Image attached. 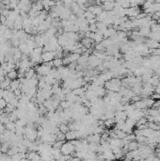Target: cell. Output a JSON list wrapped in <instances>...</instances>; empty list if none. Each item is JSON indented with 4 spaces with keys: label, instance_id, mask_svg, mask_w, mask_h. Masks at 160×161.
<instances>
[{
    "label": "cell",
    "instance_id": "obj_1",
    "mask_svg": "<svg viewBox=\"0 0 160 161\" xmlns=\"http://www.w3.org/2000/svg\"><path fill=\"white\" fill-rule=\"evenodd\" d=\"M60 152L63 156H71L75 152V147L73 145V143L71 141H65L63 143V145H62V147H61Z\"/></svg>",
    "mask_w": 160,
    "mask_h": 161
},
{
    "label": "cell",
    "instance_id": "obj_2",
    "mask_svg": "<svg viewBox=\"0 0 160 161\" xmlns=\"http://www.w3.org/2000/svg\"><path fill=\"white\" fill-rule=\"evenodd\" d=\"M51 67L47 66L45 63H42V64H40V65L36 66L35 68V71H36V74L40 77H46L48 75L51 71Z\"/></svg>",
    "mask_w": 160,
    "mask_h": 161
},
{
    "label": "cell",
    "instance_id": "obj_3",
    "mask_svg": "<svg viewBox=\"0 0 160 161\" xmlns=\"http://www.w3.org/2000/svg\"><path fill=\"white\" fill-rule=\"evenodd\" d=\"M55 58H56L55 52H49V51H48V52H43L41 54V62H43V63L53 61Z\"/></svg>",
    "mask_w": 160,
    "mask_h": 161
},
{
    "label": "cell",
    "instance_id": "obj_4",
    "mask_svg": "<svg viewBox=\"0 0 160 161\" xmlns=\"http://www.w3.org/2000/svg\"><path fill=\"white\" fill-rule=\"evenodd\" d=\"M102 63V61L98 58V57H96L94 55H92V56H90L88 57V67H91V68H95V67H98L99 66V64H101Z\"/></svg>",
    "mask_w": 160,
    "mask_h": 161
},
{
    "label": "cell",
    "instance_id": "obj_5",
    "mask_svg": "<svg viewBox=\"0 0 160 161\" xmlns=\"http://www.w3.org/2000/svg\"><path fill=\"white\" fill-rule=\"evenodd\" d=\"M87 141L88 143H92V144H98L100 141H101V137L100 135H97V134H92V135H90V136L87 137Z\"/></svg>",
    "mask_w": 160,
    "mask_h": 161
},
{
    "label": "cell",
    "instance_id": "obj_6",
    "mask_svg": "<svg viewBox=\"0 0 160 161\" xmlns=\"http://www.w3.org/2000/svg\"><path fill=\"white\" fill-rule=\"evenodd\" d=\"M65 139L68 141H73L75 139H78L77 131H69L65 134Z\"/></svg>",
    "mask_w": 160,
    "mask_h": 161
},
{
    "label": "cell",
    "instance_id": "obj_7",
    "mask_svg": "<svg viewBox=\"0 0 160 161\" xmlns=\"http://www.w3.org/2000/svg\"><path fill=\"white\" fill-rule=\"evenodd\" d=\"M88 11L92 12L95 16H98V15L103 11V9H102V7H100V6H90L88 8Z\"/></svg>",
    "mask_w": 160,
    "mask_h": 161
},
{
    "label": "cell",
    "instance_id": "obj_8",
    "mask_svg": "<svg viewBox=\"0 0 160 161\" xmlns=\"http://www.w3.org/2000/svg\"><path fill=\"white\" fill-rule=\"evenodd\" d=\"M148 48H150L151 50H154V49H157V48H160V44L158 41H155L154 40H148L147 41V45H146Z\"/></svg>",
    "mask_w": 160,
    "mask_h": 161
},
{
    "label": "cell",
    "instance_id": "obj_9",
    "mask_svg": "<svg viewBox=\"0 0 160 161\" xmlns=\"http://www.w3.org/2000/svg\"><path fill=\"white\" fill-rule=\"evenodd\" d=\"M20 86H21V83H20V80L19 79H15V80H12L11 83V86H10V89L8 90H11L13 92L14 90H18L20 89Z\"/></svg>",
    "mask_w": 160,
    "mask_h": 161
},
{
    "label": "cell",
    "instance_id": "obj_10",
    "mask_svg": "<svg viewBox=\"0 0 160 161\" xmlns=\"http://www.w3.org/2000/svg\"><path fill=\"white\" fill-rule=\"evenodd\" d=\"M102 155L104 156V157H105V160H106V161H113L114 159H116L115 158V156H114L113 152H112V150L104 152Z\"/></svg>",
    "mask_w": 160,
    "mask_h": 161
},
{
    "label": "cell",
    "instance_id": "obj_11",
    "mask_svg": "<svg viewBox=\"0 0 160 161\" xmlns=\"http://www.w3.org/2000/svg\"><path fill=\"white\" fill-rule=\"evenodd\" d=\"M11 80L8 79V77H5V79L0 83V89L3 90H8V89H10V86H11Z\"/></svg>",
    "mask_w": 160,
    "mask_h": 161
},
{
    "label": "cell",
    "instance_id": "obj_12",
    "mask_svg": "<svg viewBox=\"0 0 160 161\" xmlns=\"http://www.w3.org/2000/svg\"><path fill=\"white\" fill-rule=\"evenodd\" d=\"M114 7H115V3L114 2H104L103 3V6H102V9L105 10V11H113L114 10Z\"/></svg>",
    "mask_w": 160,
    "mask_h": 161
},
{
    "label": "cell",
    "instance_id": "obj_13",
    "mask_svg": "<svg viewBox=\"0 0 160 161\" xmlns=\"http://www.w3.org/2000/svg\"><path fill=\"white\" fill-rule=\"evenodd\" d=\"M92 40L91 39H88V38H83L82 41H81V44H82V45L85 48H87V49H91V45H92Z\"/></svg>",
    "mask_w": 160,
    "mask_h": 161
},
{
    "label": "cell",
    "instance_id": "obj_14",
    "mask_svg": "<svg viewBox=\"0 0 160 161\" xmlns=\"http://www.w3.org/2000/svg\"><path fill=\"white\" fill-rule=\"evenodd\" d=\"M116 34L117 31L115 30V28H108L106 31L104 33V38H112Z\"/></svg>",
    "mask_w": 160,
    "mask_h": 161
},
{
    "label": "cell",
    "instance_id": "obj_15",
    "mask_svg": "<svg viewBox=\"0 0 160 161\" xmlns=\"http://www.w3.org/2000/svg\"><path fill=\"white\" fill-rule=\"evenodd\" d=\"M5 127H6V130H8V131H11V132H15V129H16V124L14 122H8V123H6L5 124Z\"/></svg>",
    "mask_w": 160,
    "mask_h": 161
},
{
    "label": "cell",
    "instance_id": "obj_16",
    "mask_svg": "<svg viewBox=\"0 0 160 161\" xmlns=\"http://www.w3.org/2000/svg\"><path fill=\"white\" fill-rule=\"evenodd\" d=\"M63 66V60L62 58H55L53 60V67L56 69H58Z\"/></svg>",
    "mask_w": 160,
    "mask_h": 161
},
{
    "label": "cell",
    "instance_id": "obj_17",
    "mask_svg": "<svg viewBox=\"0 0 160 161\" xmlns=\"http://www.w3.org/2000/svg\"><path fill=\"white\" fill-rule=\"evenodd\" d=\"M7 77H8V79H11V81H12V80H15V79H17V77H18V73H17V71L14 69V70H12V71H11L10 73L7 74Z\"/></svg>",
    "mask_w": 160,
    "mask_h": 161
},
{
    "label": "cell",
    "instance_id": "obj_18",
    "mask_svg": "<svg viewBox=\"0 0 160 161\" xmlns=\"http://www.w3.org/2000/svg\"><path fill=\"white\" fill-rule=\"evenodd\" d=\"M127 147H128V150L129 151H136L138 150V143L137 141H130L128 144H127Z\"/></svg>",
    "mask_w": 160,
    "mask_h": 161
},
{
    "label": "cell",
    "instance_id": "obj_19",
    "mask_svg": "<svg viewBox=\"0 0 160 161\" xmlns=\"http://www.w3.org/2000/svg\"><path fill=\"white\" fill-rule=\"evenodd\" d=\"M58 129H59V132H61L62 134H66L67 132L70 131L69 129V125L68 124H65V123H60L59 126H58Z\"/></svg>",
    "mask_w": 160,
    "mask_h": 161
},
{
    "label": "cell",
    "instance_id": "obj_20",
    "mask_svg": "<svg viewBox=\"0 0 160 161\" xmlns=\"http://www.w3.org/2000/svg\"><path fill=\"white\" fill-rule=\"evenodd\" d=\"M143 103L145 104V106H146V108L147 107H151L154 106V104H155V100H153L152 98H144L143 100Z\"/></svg>",
    "mask_w": 160,
    "mask_h": 161
},
{
    "label": "cell",
    "instance_id": "obj_21",
    "mask_svg": "<svg viewBox=\"0 0 160 161\" xmlns=\"http://www.w3.org/2000/svg\"><path fill=\"white\" fill-rule=\"evenodd\" d=\"M8 150H10V142L5 141L4 143H2V144H1L0 151H1L3 154H4V153H8Z\"/></svg>",
    "mask_w": 160,
    "mask_h": 161
},
{
    "label": "cell",
    "instance_id": "obj_22",
    "mask_svg": "<svg viewBox=\"0 0 160 161\" xmlns=\"http://www.w3.org/2000/svg\"><path fill=\"white\" fill-rule=\"evenodd\" d=\"M14 110H15V107H13L11 104H8L7 105V107H5V109H4V111H5L7 114H11V113H12Z\"/></svg>",
    "mask_w": 160,
    "mask_h": 161
},
{
    "label": "cell",
    "instance_id": "obj_23",
    "mask_svg": "<svg viewBox=\"0 0 160 161\" xmlns=\"http://www.w3.org/2000/svg\"><path fill=\"white\" fill-rule=\"evenodd\" d=\"M7 105H8V103H7L4 99H1V100H0V109H3V110H4L5 107H7Z\"/></svg>",
    "mask_w": 160,
    "mask_h": 161
},
{
    "label": "cell",
    "instance_id": "obj_24",
    "mask_svg": "<svg viewBox=\"0 0 160 161\" xmlns=\"http://www.w3.org/2000/svg\"><path fill=\"white\" fill-rule=\"evenodd\" d=\"M68 161H82V159L78 158V157H70Z\"/></svg>",
    "mask_w": 160,
    "mask_h": 161
},
{
    "label": "cell",
    "instance_id": "obj_25",
    "mask_svg": "<svg viewBox=\"0 0 160 161\" xmlns=\"http://www.w3.org/2000/svg\"><path fill=\"white\" fill-rule=\"evenodd\" d=\"M0 148H1V143H0Z\"/></svg>",
    "mask_w": 160,
    "mask_h": 161
}]
</instances>
